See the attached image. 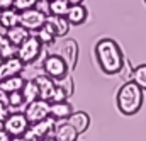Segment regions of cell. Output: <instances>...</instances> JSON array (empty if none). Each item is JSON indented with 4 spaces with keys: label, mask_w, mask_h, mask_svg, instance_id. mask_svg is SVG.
I'll return each instance as SVG.
<instances>
[{
    "label": "cell",
    "mask_w": 146,
    "mask_h": 141,
    "mask_svg": "<svg viewBox=\"0 0 146 141\" xmlns=\"http://www.w3.org/2000/svg\"><path fill=\"white\" fill-rule=\"evenodd\" d=\"M94 55H95V61H97L99 68L110 76L119 75L124 67V61H126L121 46L110 37H102L95 43Z\"/></svg>",
    "instance_id": "1"
},
{
    "label": "cell",
    "mask_w": 146,
    "mask_h": 141,
    "mask_svg": "<svg viewBox=\"0 0 146 141\" xmlns=\"http://www.w3.org/2000/svg\"><path fill=\"white\" fill-rule=\"evenodd\" d=\"M143 92L145 90L138 87L133 80H127L124 85H121L117 92V109L121 110V114L134 116L143 106V100H145Z\"/></svg>",
    "instance_id": "2"
},
{
    "label": "cell",
    "mask_w": 146,
    "mask_h": 141,
    "mask_svg": "<svg viewBox=\"0 0 146 141\" xmlns=\"http://www.w3.org/2000/svg\"><path fill=\"white\" fill-rule=\"evenodd\" d=\"M41 51H42V43L39 41L37 36H31V34H29V37L22 44L17 46V56L22 60L24 65L34 63L37 58H39Z\"/></svg>",
    "instance_id": "3"
},
{
    "label": "cell",
    "mask_w": 146,
    "mask_h": 141,
    "mask_svg": "<svg viewBox=\"0 0 146 141\" xmlns=\"http://www.w3.org/2000/svg\"><path fill=\"white\" fill-rule=\"evenodd\" d=\"M31 122L27 121L26 114H21V112H14V114H9L3 121V129L12 136H24V133L29 129Z\"/></svg>",
    "instance_id": "4"
},
{
    "label": "cell",
    "mask_w": 146,
    "mask_h": 141,
    "mask_svg": "<svg viewBox=\"0 0 146 141\" xmlns=\"http://www.w3.org/2000/svg\"><path fill=\"white\" fill-rule=\"evenodd\" d=\"M42 70H44V73L48 76H51L54 80H60L66 73H70L65 60L61 58V55H49V56H46V60L42 61Z\"/></svg>",
    "instance_id": "5"
},
{
    "label": "cell",
    "mask_w": 146,
    "mask_h": 141,
    "mask_svg": "<svg viewBox=\"0 0 146 141\" xmlns=\"http://www.w3.org/2000/svg\"><path fill=\"white\" fill-rule=\"evenodd\" d=\"M46 17H48L46 14H42L41 10H37L36 7H33V9H27V10H22L21 12L19 24L24 26L27 31H37L39 27L44 26Z\"/></svg>",
    "instance_id": "6"
},
{
    "label": "cell",
    "mask_w": 146,
    "mask_h": 141,
    "mask_svg": "<svg viewBox=\"0 0 146 141\" xmlns=\"http://www.w3.org/2000/svg\"><path fill=\"white\" fill-rule=\"evenodd\" d=\"M24 114H26V117L31 124L41 121V119H46L49 116V102L44 100V99H36V100L27 104Z\"/></svg>",
    "instance_id": "7"
},
{
    "label": "cell",
    "mask_w": 146,
    "mask_h": 141,
    "mask_svg": "<svg viewBox=\"0 0 146 141\" xmlns=\"http://www.w3.org/2000/svg\"><path fill=\"white\" fill-rule=\"evenodd\" d=\"M60 55L61 58L65 60L68 71H73L76 68V63H78V56H80V48H78V43L75 39H66L60 49Z\"/></svg>",
    "instance_id": "8"
},
{
    "label": "cell",
    "mask_w": 146,
    "mask_h": 141,
    "mask_svg": "<svg viewBox=\"0 0 146 141\" xmlns=\"http://www.w3.org/2000/svg\"><path fill=\"white\" fill-rule=\"evenodd\" d=\"M44 26L54 34V37H65L70 33V26L72 24L68 22V19L65 15H53V14H49L46 17Z\"/></svg>",
    "instance_id": "9"
},
{
    "label": "cell",
    "mask_w": 146,
    "mask_h": 141,
    "mask_svg": "<svg viewBox=\"0 0 146 141\" xmlns=\"http://www.w3.org/2000/svg\"><path fill=\"white\" fill-rule=\"evenodd\" d=\"M54 128H56V119L51 117V116H48L46 119H41V121H37V122H33L27 131H29L31 134H34L36 138L42 140V138H46V136H51V134L54 133Z\"/></svg>",
    "instance_id": "10"
},
{
    "label": "cell",
    "mask_w": 146,
    "mask_h": 141,
    "mask_svg": "<svg viewBox=\"0 0 146 141\" xmlns=\"http://www.w3.org/2000/svg\"><path fill=\"white\" fill-rule=\"evenodd\" d=\"M24 67L26 65L22 63V60L19 56H10V58L2 60V63H0V80L14 76V75H21Z\"/></svg>",
    "instance_id": "11"
},
{
    "label": "cell",
    "mask_w": 146,
    "mask_h": 141,
    "mask_svg": "<svg viewBox=\"0 0 146 141\" xmlns=\"http://www.w3.org/2000/svg\"><path fill=\"white\" fill-rule=\"evenodd\" d=\"M36 83H37V88H39V99H44V100H51L53 97V92L56 88V80L48 76L46 73L44 75H37L36 78Z\"/></svg>",
    "instance_id": "12"
},
{
    "label": "cell",
    "mask_w": 146,
    "mask_h": 141,
    "mask_svg": "<svg viewBox=\"0 0 146 141\" xmlns=\"http://www.w3.org/2000/svg\"><path fill=\"white\" fill-rule=\"evenodd\" d=\"M72 112L73 107L68 102V99L61 100V102H49V116L54 117L56 121H66Z\"/></svg>",
    "instance_id": "13"
},
{
    "label": "cell",
    "mask_w": 146,
    "mask_h": 141,
    "mask_svg": "<svg viewBox=\"0 0 146 141\" xmlns=\"http://www.w3.org/2000/svg\"><path fill=\"white\" fill-rule=\"evenodd\" d=\"M65 17L68 19V22L72 26H80V24H85V21L88 17V10L83 3H75V5H70Z\"/></svg>",
    "instance_id": "14"
},
{
    "label": "cell",
    "mask_w": 146,
    "mask_h": 141,
    "mask_svg": "<svg viewBox=\"0 0 146 141\" xmlns=\"http://www.w3.org/2000/svg\"><path fill=\"white\" fill-rule=\"evenodd\" d=\"M66 122L72 124L78 134H83L88 129V126H90V116L87 112H83V110H76V112L70 114V117L66 119Z\"/></svg>",
    "instance_id": "15"
},
{
    "label": "cell",
    "mask_w": 146,
    "mask_h": 141,
    "mask_svg": "<svg viewBox=\"0 0 146 141\" xmlns=\"http://www.w3.org/2000/svg\"><path fill=\"white\" fill-rule=\"evenodd\" d=\"M53 136H54L56 141H76L80 134L75 131V128L70 122H63V124H60V126L54 128Z\"/></svg>",
    "instance_id": "16"
},
{
    "label": "cell",
    "mask_w": 146,
    "mask_h": 141,
    "mask_svg": "<svg viewBox=\"0 0 146 141\" xmlns=\"http://www.w3.org/2000/svg\"><path fill=\"white\" fill-rule=\"evenodd\" d=\"M5 36H7V39H9L14 46H19V44H22V43L29 37V31H27L24 26L17 24V26H14V27H9Z\"/></svg>",
    "instance_id": "17"
},
{
    "label": "cell",
    "mask_w": 146,
    "mask_h": 141,
    "mask_svg": "<svg viewBox=\"0 0 146 141\" xmlns=\"http://www.w3.org/2000/svg\"><path fill=\"white\" fill-rule=\"evenodd\" d=\"M19 17H21V12L15 10L14 7H10V9H3V10L0 12V24H2L5 29L14 27V26L19 24Z\"/></svg>",
    "instance_id": "18"
},
{
    "label": "cell",
    "mask_w": 146,
    "mask_h": 141,
    "mask_svg": "<svg viewBox=\"0 0 146 141\" xmlns=\"http://www.w3.org/2000/svg\"><path fill=\"white\" fill-rule=\"evenodd\" d=\"M24 82H26L24 76H21V75H14V76H9V78L0 80V88L5 90L7 94H10V92H15V90H22Z\"/></svg>",
    "instance_id": "19"
},
{
    "label": "cell",
    "mask_w": 146,
    "mask_h": 141,
    "mask_svg": "<svg viewBox=\"0 0 146 141\" xmlns=\"http://www.w3.org/2000/svg\"><path fill=\"white\" fill-rule=\"evenodd\" d=\"M21 92H22V97H24V102L26 104H29V102L39 99V88H37L36 80H26Z\"/></svg>",
    "instance_id": "20"
},
{
    "label": "cell",
    "mask_w": 146,
    "mask_h": 141,
    "mask_svg": "<svg viewBox=\"0 0 146 141\" xmlns=\"http://www.w3.org/2000/svg\"><path fill=\"white\" fill-rule=\"evenodd\" d=\"M131 80L138 85V87H141L143 90H146V63L143 65H138L133 73H131Z\"/></svg>",
    "instance_id": "21"
},
{
    "label": "cell",
    "mask_w": 146,
    "mask_h": 141,
    "mask_svg": "<svg viewBox=\"0 0 146 141\" xmlns=\"http://www.w3.org/2000/svg\"><path fill=\"white\" fill-rule=\"evenodd\" d=\"M0 56L5 60V58H10V56H17V46H14L7 36H2L0 37Z\"/></svg>",
    "instance_id": "22"
},
{
    "label": "cell",
    "mask_w": 146,
    "mask_h": 141,
    "mask_svg": "<svg viewBox=\"0 0 146 141\" xmlns=\"http://www.w3.org/2000/svg\"><path fill=\"white\" fill-rule=\"evenodd\" d=\"M70 3L66 0H49V14L53 15H66Z\"/></svg>",
    "instance_id": "23"
},
{
    "label": "cell",
    "mask_w": 146,
    "mask_h": 141,
    "mask_svg": "<svg viewBox=\"0 0 146 141\" xmlns=\"http://www.w3.org/2000/svg\"><path fill=\"white\" fill-rule=\"evenodd\" d=\"M56 83L66 92V95H68V99L73 95V92H75V83H73V78L70 73H66L63 78H60V80H56Z\"/></svg>",
    "instance_id": "24"
},
{
    "label": "cell",
    "mask_w": 146,
    "mask_h": 141,
    "mask_svg": "<svg viewBox=\"0 0 146 141\" xmlns=\"http://www.w3.org/2000/svg\"><path fill=\"white\" fill-rule=\"evenodd\" d=\"M36 36L39 37V41L42 43V46H44V44H46V46H49V44H53V43H54V39H56V37H54V34H53V33H51L46 26L39 27Z\"/></svg>",
    "instance_id": "25"
},
{
    "label": "cell",
    "mask_w": 146,
    "mask_h": 141,
    "mask_svg": "<svg viewBox=\"0 0 146 141\" xmlns=\"http://www.w3.org/2000/svg\"><path fill=\"white\" fill-rule=\"evenodd\" d=\"M24 102V97H22V92L21 90H15V92H10L9 94V107H21Z\"/></svg>",
    "instance_id": "26"
},
{
    "label": "cell",
    "mask_w": 146,
    "mask_h": 141,
    "mask_svg": "<svg viewBox=\"0 0 146 141\" xmlns=\"http://www.w3.org/2000/svg\"><path fill=\"white\" fill-rule=\"evenodd\" d=\"M37 0H14V3H12V7L15 9V10H19V12H22V10H27V9H33L34 5H36Z\"/></svg>",
    "instance_id": "27"
},
{
    "label": "cell",
    "mask_w": 146,
    "mask_h": 141,
    "mask_svg": "<svg viewBox=\"0 0 146 141\" xmlns=\"http://www.w3.org/2000/svg\"><path fill=\"white\" fill-rule=\"evenodd\" d=\"M68 99V95H66V92L56 83V88H54V92H53V97H51V100L49 102H61V100H66Z\"/></svg>",
    "instance_id": "28"
},
{
    "label": "cell",
    "mask_w": 146,
    "mask_h": 141,
    "mask_svg": "<svg viewBox=\"0 0 146 141\" xmlns=\"http://www.w3.org/2000/svg\"><path fill=\"white\" fill-rule=\"evenodd\" d=\"M34 7H36L37 10H41L42 14L49 15V0H37Z\"/></svg>",
    "instance_id": "29"
},
{
    "label": "cell",
    "mask_w": 146,
    "mask_h": 141,
    "mask_svg": "<svg viewBox=\"0 0 146 141\" xmlns=\"http://www.w3.org/2000/svg\"><path fill=\"white\" fill-rule=\"evenodd\" d=\"M0 106L9 107V94L5 90H2V88H0Z\"/></svg>",
    "instance_id": "30"
},
{
    "label": "cell",
    "mask_w": 146,
    "mask_h": 141,
    "mask_svg": "<svg viewBox=\"0 0 146 141\" xmlns=\"http://www.w3.org/2000/svg\"><path fill=\"white\" fill-rule=\"evenodd\" d=\"M12 140V136L3 129V128H0V141H10Z\"/></svg>",
    "instance_id": "31"
},
{
    "label": "cell",
    "mask_w": 146,
    "mask_h": 141,
    "mask_svg": "<svg viewBox=\"0 0 146 141\" xmlns=\"http://www.w3.org/2000/svg\"><path fill=\"white\" fill-rule=\"evenodd\" d=\"M22 138H24V141H41V140H39V138H36V136H34V134H31V133H29V131H26V133H24V136H22Z\"/></svg>",
    "instance_id": "32"
},
{
    "label": "cell",
    "mask_w": 146,
    "mask_h": 141,
    "mask_svg": "<svg viewBox=\"0 0 146 141\" xmlns=\"http://www.w3.org/2000/svg\"><path fill=\"white\" fill-rule=\"evenodd\" d=\"M66 2H68L70 5H75V3H83L85 0H66Z\"/></svg>",
    "instance_id": "33"
},
{
    "label": "cell",
    "mask_w": 146,
    "mask_h": 141,
    "mask_svg": "<svg viewBox=\"0 0 146 141\" xmlns=\"http://www.w3.org/2000/svg\"><path fill=\"white\" fill-rule=\"evenodd\" d=\"M5 34H7V29H5V27L0 24V37H2V36H5Z\"/></svg>",
    "instance_id": "34"
},
{
    "label": "cell",
    "mask_w": 146,
    "mask_h": 141,
    "mask_svg": "<svg viewBox=\"0 0 146 141\" xmlns=\"http://www.w3.org/2000/svg\"><path fill=\"white\" fill-rule=\"evenodd\" d=\"M41 141H56V140H54V136H46V138H42Z\"/></svg>",
    "instance_id": "35"
},
{
    "label": "cell",
    "mask_w": 146,
    "mask_h": 141,
    "mask_svg": "<svg viewBox=\"0 0 146 141\" xmlns=\"http://www.w3.org/2000/svg\"><path fill=\"white\" fill-rule=\"evenodd\" d=\"M10 141H24V138L22 136H15V138H12Z\"/></svg>",
    "instance_id": "36"
},
{
    "label": "cell",
    "mask_w": 146,
    "mask_h": 141,
    "mask_svg": "<svg viewBox=\"0 0 146 141\" xmlns=\"http://www.w3.org/2000/svg\"><path fill=\"white\" fill-rule=\"evenodd\" d=\"M2 60H3V58H2V56H0V63H2Z\"/></svg>",
    "instance_id": "37"
},
{
    "label": "cell",
    "mask_w": 146,
    "mask_h": 141,
    "mask_svg": "<svg viewBox=\"0 0 146 141\" xmlns=\"http://www.w3.org/2000/svg\"><path fill=\"white\" fill-rule=\"evenodd\" d=\"M0 128H3V126H0Z\"/></svg>",
    "instance_id": "38"
},
{
    "label": "cell",
    "mask_w": 146,
    "mask_h": 141,
    "mask_svg": "<svg viewBox=\"0 0 146 141\" xmlns=\"http://www.w3.org/2000/svg\"><path fill=\"white\" fill-rule=\"evenodd\" d=\"M145 3H146V0H145Z\"/></svg>",
    "instance_id": "39"
},
{
    "label": "cell",
    "mask_w": 146,
    "mask_h": 141,
    "mask_svg": "<svg viewBox=\"0 0 146 141\" xmlns=\"http://www.w3.org/2000/svg\"><path fill=\"white\" fill-rule=\"evenodd\" d=\"M0 12H2V10H0Z\"/></svg>",
    "instance_id": "40"
},
{
    "label": "cell",
    "mask_w": 146,
    "mask_h": 141,
    "mask_svg": "<svg viewBox=\"0 0 146 141\" xmlns=\"http://www.w3.org/2000/svg\"><path fill=\"white\" fill-rule=\"evenodd\" d=\"M76 141H78V140H76Z\"/></svg>",
    "instance_id": "41"
}]
</instances>
